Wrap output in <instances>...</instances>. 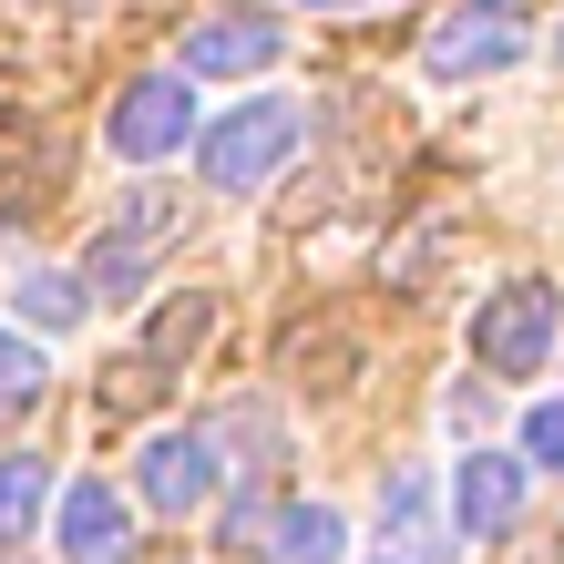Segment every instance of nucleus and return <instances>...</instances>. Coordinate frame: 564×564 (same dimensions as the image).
<instances>
[{
	"mask_svg": "<svg viewBox=\"0 0 564 564\" xmlns=\"http://www.w3.org/2000/svg\"><path fill=\"white\" fill-rule=\"evenodd\" d=\"M31 401H42V349L21 328H0V411H31Z\"/></svg>",
	"mask_w": 564,
	"mask_h": 564,
	"instance_id": "nucleus-14",
	"label": "nucleus"
},
{
	"mask_svg": "<svg viewBox=\"0 0 564 564\" xmlns=\"http://www.w3.org/2000/svg\"><path fill=\"white\" fill-rule=\"evenodd\" d=\"M268 554H278V564H339V554H349L339 503H288V513L268 523Z\"/></svg>",
	"mask_w": 564,
	"mask_h": 564,
	"instance_id": "nucleus-12",
	"label": "nucleus"
},
{
	"mask_svg": "<svg viewBox=\"0 0 564 564\" xmlns=\"http://www.w3.org/2000/svg\"><path fill=\"white\" fill-rule=\"evenodd\" d=\"M421 52H431V73H442V83H492V73H513L534 42H523V21L503 11V0H482V11H452Z\"/></svg>",
	"mask_w": 564,
	"mask_h": 564,
	"instance_id": "nucleus-5",
	"label": "nucleus"
},
{
	"mask_svg": "<svg viewBox=\"0 0 564 564\" xmlns=\"http://www.w3.org/2000/svg\"><path fill=\"white\" fill-rule=\"evenodd\" d=\"M554 52H564V31H554Z\"/></svg>",
	"mask_w": 564,
	"mask_h": 564,
	"instance_id": "nucleus-18",
	"label": "nucleus"
},
{
	"mask_svg": "<svg viewBox=\"0 0 564 564\" xmlns=\"http://www.w3.org/2000/svg\"><path fill=\"white\" fill-rule=\"evenodd\" d=\"M11 297H21V318H31V328H62V339H73V328L93 318L83 268H21V278H11Z\"/></svg>",
	"mask_w": 564,
	"mask_h": 564,
	"instance_id": "nucleus-11",
	"label": "nucleus"
},
{
	"mask_svg": "<svg viewBox=\"0 0 564 564\" xmlns=\"http://www.w3.org/2000/svg\"><path fill=\"white\" fill-rule=\"evenodd\" d=\"M42 503H52V462L11 452V462H0V544H21L31 523H42Z\"/></svg>",
	"mask_w": 564,
	"mask_h": 564,
	"instance_id": "nucleus-13",
	"label": "nucleus"
},
{
	"mask_svg": "<svg viewBox=\"0 0 564 564\" xmlns=\"http://www.w3.org/2000/svg\"><path fill=\"white\" fill-rule=\"evenodd\" d=\"M523 462L564 473V401H534V411H523Z\"/></svg>",
	"mask_w": 564,
	"mask_h": 564,
	"instance_id": "nucleus-15",
	"label": "nucleus"
},
{
	"mask_svg": "<svg viewBox=\"0 0 564 564\" xmlns=\"http://www.w3.org/2000/svg\"><path fill=\"white\" fill-rule=\"evenodd\" d=\"M554 339H564V288H544V278L503 288L473 318V359H482V370H503V380H534L544 359H554Z\"/></svg>",
	"mask_w": 564,
	"mask_h": 564,
	"instance_id": "nucleus-2",
	"label": "nucleus"
},
{
	"mask_svg": "<svg viewBox=\"0 0 564 564\" xmlns=\"http://www.w3.org/2000/svg\"><path fill=\"white\" fill-rule=\"evenodd\" d=\"M164 247H175V195H144V206H123V226H104V247H93L83 288H134Z\"/></svg>",
	"mask_w": 564,
	"mask_h": 564,
	"instance_id": "nucleus-8",
	"label": "nucleus"
},
{
	"mask_svg": "<svg viewBox=\"0 0 564 564\" xmlns=\"http://www.w3.org/2000/svg\"><path fill=\"white\" fill-rule=\"evenodd\" d=\"M554 544H564V534H554ZM523 564H564V554H523Z\"/></svg>",
	"mask_w": 564,
	"mask_h": 564,
	"instance_id": "nucleus-17",
	"label": "nucleus"
},
{
	"mask_svg": "<svg viewBox=\"0 0 564 564\" xmlns=\"http://www.w3.org/2000/svg\"><path fill=\"white\" fill-rule=\"evenodd\" d=\"M523 482H534V462L523 452H462L452 462V534L462 544H503L513 523H523Z\"/></svg>",
	"mask_w": 564,
	"mask_h": 564,
	"instance_id": "nucleus-3",
	"label": "nucleus"
},
{
	"mask_svg": "<svg viewBox=\"0 0 564 564\" xmlns=\"http://www.w3.org/2000/svg\"><path fill=\"white\" fill-rule=\"evenodd\" d=\"M380 523H390V544H401V564H442L452 554L442 513H431V473H411V462L380 482Z\"/></svg>",
	"mask_w": 564,
	"mask_h": 564,
	"instance_id": "nucleus-10",
	"label": "nucleus"
},
{
	"mask_svg": "<svg viewBox=\"0 0 564 564\" xmlns=\"http://www.w3.org/2000/svg\"><path fill=\"white\" fill-rule=\"evenodd\" d=\"M308 11H370V0H308Z\"/></svg>",
	"mask_w": 564,
	"mask_h": 564,
	"instance_id": "nucleus-16",
	"label": "nucleus"
},
{
	"mask_svg": "<svg viewBox=\"0 0 564 564\" xmlns=\"http://www.w3.org/2000/svg\"><path fill=\"white\" fill-rule=\"evenodd\" d=\"M42 513H52V534H62V564H134V513H123L113 482H73Z\"/></svg>",
	"mask_w": 564,
	"mask_h": 564,
	"instance_id": "nucleus-6",
	"label": "nucleus"
},
{
	"mask_svg": "<svg viewBox=\"0 0 564 564\" xmlns=\"http://www.w3.org/2000/svg\"><path fill=\"white\" fill-rule=\"evenodd\" d=\"M104 144H113L123 164H164V154H185V144H195V93H185V73H144V83H123V104H113V123H104Z\"/></svg>",
	"mask_w": 564,
	"mask_h": 564,
	"instance_id": "nucleus-4",
	"label": "nucleus"
},
{
	"mask_svg": "<svg viewBox=\"0 0 564 564\" xmlns=\"http://www.w3.org/2000/svg\"><path fill=\"white\" fill-rule=\"evenodd\" d=\"M297 134H308V113H297V104H278V93H268V104H237L226 123H195L206 185H216V195H247V185H268L278 164L297 154Z\"/></svg>",
	"mask_w": 564,
	"mask_h": 564,
	"instance_id": "nucleus-1",
	"label": "nucleus"
},
{
	"mask_svg": "<svg viewBox=\"0 0 564 564\" xmlns=\"http://www.w3.org/2000/svg\"><path fill=\"white\" fill-rule=\"evenodd\" d=\"M134 482H144L154 513H195V503L216 492V462H206V442H195V431H154V442L134 452Z\"/></svg>",
	"mask_w": 564,
	"mask_h": 564,
	"instance_id": "nucleus-9",
	"label": "nucleus"
},
{
	"mask_svg": "<svg viewBox=\"0 0 564 564\" xmlns=\"http://www.w3.org/2000/svg\"><path fill=\"white\" fill-rule=\"evenodd\" d=\"M278 52H288L278 21H257V11H216V21L185 31V73H206V83H247V73H268Z\"/></svg>",
	"mask_w": 564,
	"mask_h": 564,
	"instance_id": "nucleus-7",
	"label": "nucleus"
}]
</instances>
